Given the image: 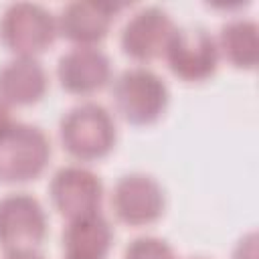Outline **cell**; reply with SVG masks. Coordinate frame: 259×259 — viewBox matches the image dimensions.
Segmentation results:
<instances>
[{
  "label": "cell",
  "mask_w": 259,
  "mask_h": 259,
  "mask_svg": "<svg viewBox=\"0 0 259 259\" xmlns=\"http://www.w3.org/2000/svg\"><path fill=\"white\" fill-rule=\"evenodd\" d=\"M47 158L42 134L34 127H16L10 138L0 142V178L24 180L34 176Z\"/></svg>",
  "instance_id": "cell-1"
},
{
  "label": "cell",
  "mask_w": 259,
  "mask_h": 259,
  "mask_svg": "<svg viewBox=\"0 0 259 259\" xmlns=\"http://www.w3.org/2000/svg\"><path fill=\"white\" fill-rule=\"evenodd\" d=\"M63 140L77 156L103 154L111 142V125L105 111L93 105L75 109L63 125Z\"/></svg>",
  "instance_id": "cell-2"
},
{
  "label": "cell",
  "mask_w": 259,
  "mask_h": 259,
  "mask_svg": "<svg viewBox=\"0 0 259 259\" xmlns=\"http://www.w3.org/2000/svg\"><path fill=\"white\" fill-rule=\"evenodd\" d=\"M42 235V214L34 200L12 196L0 202V241L6 247L36 243Z\"/></svg>",
  "instance_id": "cell-3"
},
{
  "label": "cell",
  "mask_w": 259,
  "mask_h": 259,
  "mask_svg": "<svg viewBox=\"0 0 259 259\" xmlns=\"http://www.w3.org/2000/svg\"><path fill=\"white\" fill-rule=\"evenodd\" d=\"M164 101V87L152 73L132 71L119 79L117 85V103L123 115L144 121L156 115Z\"/></svg>",
  "instance_id": "cell-4"
},
{
  "label": "cell",
  "mask_w": 259,
  "mask_h": 259,
  "mask_svg": "<svg viewBox=\"0 0 259 259\" xmlns=\"http://www.w3.org/2000/svg\"><path fill=\"white\" fill-rule=\"evenodd\" d=\"M57 206L67 214H83L99 202V182L83 170H63L53 184Z\"/></svg>",
  "instance_id": "cell-5"
},
{
  "label": "cell",
  "mask_w": 259,
  "mask_h": 259,
  "mask_svg": "<svg viewBox=\"0 0 259 259\" xmlns=\"http://www.w3.org/2000/svg\"><path fill=\"white\" fill-rule=\"evenodd\" d=\"M158 188L154 182L134 176L123 180L117 186V212L121 219L132 221V223H142L150 221L156 217L158 206H160V196Z\"/></svg>",
  "instance_id": "cell-6"
},
{
  "label": "cell",
  "mask_w": 259,
  "mask_h": 259,
  "mask_svg": "<svg viewBox=\"0 0 259 259\" xmlns=\"http://www.w3.org/2000/svg\"><path fill=\"white\" fill-rule=\"evenodd\" d=\"M6 20V42L20 51H38L51 40V24L38 8H14Z\"/></svg>",
  "instance_id": "cell-7"
},
{
  "label": "cell",
  "mask_w": 259,
  "mask_h": 259,
  "mask_svg": "<svg viewBox=\"0 0 259 259\" xmlns=\"http://www.w3.org/2000/svg\"><path fill=\"white\" fill-rule=\"evenodd\" d=\"M107 75V61L99 53H71L61 61V79L73 91H89L103 83Z\"/></svg>",
  "instance_id": "cell-8"
},
{
  "label": "cell",
  "mask_w": 259,
  "mask_h": 259,
  "mask_svg": "<svg viewBox=\"0 0 259 259\" xmlns=\"http://www.w3.org/2000/svg\"><path fill=\"white\" fill-rule=\"evenodd\" d=\"M67 247L77 259H97L109 241L107 225L99 217H89L73 225L65 237Z\"/></svg>",
  "instance_id": "cell-9"
},
{
  "label": "cell",
  "mask_w": 259,
  "mask_h": 259,
  "mask_svg": "<svg viewBox=\"0 0 259 259\" xmlns=\"http://www.w3.org/2000/svg\"><path fill=\"white\" fill-rule=\"evenodd\" d=\"M168 20L164 18V14L158 12H144L140 14V18H136L123 34V45L125 51L136 55V57H152L156 55V47L160 42V36L164 38V34H152V30H158L162 26H166Z\"/></svg>",
  "instance_id": "cell-10"
},
{
  "label": "cell",
  "mask_w": 259,
  "mask_h": 259,
  "mask_svg": "<svg viewBox=\"0 0 259 259\" xmlns=\"http://www.w3.org/2000/svg\"><path fill=\"white\" fill-rule=\"evenodd\" d=\"M0 87L10 99L30 101L42 89V71L34 63H12L0 75Z\"/></svg>",
  "instance_id": "cell-11"
},
{
  "label": "cell",
  "mask_w": 259,
  "mask_h": 259,
  "mask_svg": "<svg viewBox=\"0 0 259 259\" xmlns=\"http://www.w3.org/2000/svg\"><path fill=\"white\" fill-rule=\"evenodd\" d=\"M127 259H172V255L160 241L142 239L127 251Z\"/></svg>",
  "instance_id": "cell-12"
},
{
  "label": "cell",
  "mask_w": 259,
  "mask_h": 259,
  "mask_svg": "<svg viewBox=\"0 0 259 259\" xmlns=\"http://www.w3.org/2000/svg\"><path fill=\"white\" fill-rule=\"evenodd\" d=\"M6 119H8V115H6V109L0 105V132L4 130V125H6Z\"/></svg>",
  "instance_id": "cell-13"
},
{
  "label": "cell",
  "mask_w": 259,
  "mask_h": 259,
  "mask_svg": "<svg viewBox=\"0 0 259 259\" xmlns=\"http://www.w3.org/2000/svg\"><path fill=\"white\" fill-rule=\"evenodd\" d=\"M10 259H38V257L30 255V253H18V255H12Z\"/></svg>",
  "instance_id": "cell-14"
}]
</instances>
